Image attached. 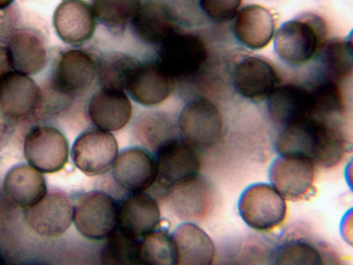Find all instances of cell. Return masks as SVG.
Here are the masks:
<instances>
[{"label": "cell", "mask_w": 353, "mask_h": 265, "mask_svg": "<svg viewBox=\"0 0 353 265\" xmlns=\"http://www.w3.org/2000/svg\"><path fill=\"white\" fill-rule=\"evenodd\" d=\"M347 144L344 134L328 118L310 117L283 126L275 148L281 155L305 158L327 168L342 160Z\"/></svg>", "instance_id": "1"}, {"label": "cell", "mask_w": 353, "mask_h": 265, "mask_svg": "<svg viewBox=\"0 0 353 265\" xmlns=\"http://www.w3.org/2000/svg\"><path fill=\"white\" fill-rule=\"evenodd\" d=\"M325 25L317 15L309 14L290 19L279 28L274 49L285 63L297 66L317 55L323 44Z\"/></svg>", "instance_id": "2"}, {"label": "cell", "mask_w": 353, "mask_h": 265, "mask_svg": "<svg viewBox=\"0 0 353 265\" xmlns=\"http://www.w3.org/2000/svg\"><path fill=\"white\" fill-rule=\"evenodd\" d=\"M238 211L249 227L266 231L284 221L287 205L285 199L272 184L255 183L248 186L241 194Z\"/></svg>", "instance_id": "3"}, {"label": "cell", "mask_w": 353, "mask_h": 265, "mask_svg": "<svg viewBox=\"0 0 353 265\" xmlns=\"http://www.w3.org/2000/svg\"><path fill=\"white\" fill-rule=\"evenodd\" d=\"M73 222L84 237L105 239L117 227L118 204L103 191H88L73 205Z\"/></svg>", "instance_id": "4"}, {"label": "cell", "mask_w": 353, "mask_h": 265, "mask_svg": "<svg viewBox=\"0 0 353 265\" xmlns=\"http://www.w3.org/2000/svg\"><path fill=\"white\" fill-rule=\"evenodd\" d=\"M118 155L119 147L114 136L97 128L81 132L71 149L74 164L88 176L100 175L110 171Z\"/></svg>", "instance_id": "5"}, {"label": "cell", "mask_w": 353, "mask_h": 265, "mask_svg": "<svg viewBox=\"0 0 353 265\" xmlns=\"http://www.w3.org/2000/svg\"><path fill=\"white\" fill-rule=\"evenodd\" d=\"M24 156L29 165L43 173H54L63 168L68 161L70 148L65 136L57 128L37 126L27 134Z\"/></svg>", "instance_id": "6"}, {"label": "cell", "mask_w": 353, "mask_h": 265, "mask_svg": "<svg viewBox=\"0 0 353 265\" xmlns=\"http://www.w3.org/2000/svg\"><path fill=\"white\" fill-rule=\"evenodd\" d=\"M178 126L182 139L196 148H205L219 141L223 126L216 106L207 99L199 98L183 108Z\"/></svg>", "instance_id": "7"}, {"label": "cell", "mask_w": 353, "mask_h": 265, "mask_svg": "<svg viewBox=\"0 0 353 265\" xmlns=\"http://www.w3.org/2000/svg\"><path fill=\"white\" fill-rule=\"evenodd\" d=\"M157 181L170 186L199 175L201 157L196 148L183 139L170 137L155 150Z\"/></svg>", "instance_id": "8"}, {"label": "cell", "mask_w": 353, "mask_h": 265, "mask_svg": "<svg viewBox=\"0 0 353 265\" xmlns=\"http://www.w3.org/2000/svg\"><path fill=\"white\" fill-rule=\"evenodd\" d=\"M97 68L94 59L87 52L68 50L60 55L57 62L51 77L52 89L68 104L92 84Z\"/></svg>", "instance_id": "9"}, {"label": "cell", "mask_w": 353, "mask_h": 265, "mask_svg": "<svg viewBox=\"0 0 353 265\" xmlns=\"http://www.w3.org/2000/svg\"><path fill=\"white\" fill-rule=\"evenodd\" d=\"M208 58L205 43L199 36L175 33L160 45L159 61L174 78H184L196 73Z\"/></svg>", "instance_id": "10"}, {"label": "cell", "mask_w": 353, "mask_h": 265, "mask_svg": "<svg viewBox=\"0 0 353 265\" xmlns=\"http://www.w3.org/2000/svg\"><path fill=\"white\" fill-rule=\"evenodd\" d=\"M314 166L305 158L279 155L270 164L269 179L285 199L303 200L314 193Z\"/></svg>", "instance_id": "11"}, {"label": "cell", "mask_w": 353, "mask_h": 265, "mask_svg": "<svg viewBox=\"0 0 353 265\" xmlns=\"http://www.w3.org/2000/svg\"><path fill=\"white\" fill-rule=\"evenodd\" d=\"M23 215L27 224L38 235L57 237L73 222V204L65 193L53 189L35 205L25 208Z\"/></svg>", "instance_id": "12"}, {"label": "cell", "mask_w": 353, "mask_h": 265, "mask_svg": "<svg viewBox=\"0 0 353 265\" xmlns=\"http://www.w3.org/2000/svg\"><path fill=\"white\" fill-rule=\"evenodd\" d=\"M43 97L35 81L12 70L0 79V115L6 119H26L41 110Z\"/></svg>", "instance_id": "13"}, {"label": "cell", "mask_w": 353, "mask_h": 265, "mask_svg": "<svg viewBox=\"0 0 353 265\" xmlns=\"http://www.w3.org/2000/svg\"><path fill=\"white\" fill-rule=\"evenodd\" d=\"M112 175L117 184L128 192H145L158 179L155 157L141 147L125 148L119 153Z\"/></svg>", "instance_id": "14"}, {"label": "cell", "mask_w": 353, "mask_h": 265, "mask_svg": "<svg viewBox=\"0 0 353 265\" xmlns=\"http://www.w3.org/2000/svg\"><path fill=\"white\" fill-rule=\"evenodd\" d=\"M174 79L159 61L139 63L126 87L130 97L145 106L165 101L174 89Z\"/></svg>", "instance_id": "15"}, {"label": "cell", "mask_w": 353, "mask_h": 265, "mask_svg": "<svg viewBox=\"0 0 353 265\" xmlns=\"http://www.w3.org/2000/svg\"><path fill=\"white\" fill-rule=\"evenodd\" d=\"M232 81L240 95L250 100L259 101L267 98L278 86L279 77L270 61L260 57L250 56L236 64Z\"/></svg>", "instance_id": "16"}, {"label": "cell", "mask_w": 353, "mask_h": 265, "mask_svg": "<svg viewBox=\"0 0 353 265\" xmlns=\"http://www.w3.org/2000/svg\"><path fill=\"white\" fill-rule=\"evenodd\" d=\"M53 25L64 43L80 45L94 35L97 17L92 7L83 0H63L54 10Z\"/></svg>", "instance_id": "17"}, {"label": "cell", "mask_w": 353, "mask_h": 265, "mask_svg": "<svg viewBox=\"0 0 353 265\" xmlns=\"http://www.w3.org/2000/svg\"><path fill=\"white\" fill-rule=\"evenodd\" d=\"M88 114L96 128L108 132L117 131L130 121L132 106L123 90L101 88L90 98Z\"/></svg>", "instance_id": "18"}, {"label": "cell", "mask_w": 353, "mask_h": 265, "mask_svg": "<svg viewBox=\"0 0 353 265\" xmlns=\"http://www.w3.org/2000/svg\"><path fill=\"white\" fill-rule=\"evenodd\" d=\"M131 21L137 36L149 43L161 45L177 32L174 12L161 0L141 3Z\"/></svg>", "instance_id": "19"}, {"label": "cell", "mask_w": 353, "mask_h": 265, "mask_svg": "<svg viewBox=\"0 0 353 265\" xmlns=\"http://www.w3.org/2000/svg\"><path fill=\"white\" fill-rule=\"evenodd\" d=\"M160 222L159 205L145 192L130 193L118 204L117 227L138 238L158 228Z\"/></svg>", "instance_id": "20"}, {"label": "cell", "mask_w": 353, "mask_h": 265, "mask_svg": "<svg viewBox=\"0 0 353 265\" xmlns=\"http://www.w3.org/2000/svg\"><path fill=\"white\" fill-rule=\"evenodd\" d=\"M275 32V21L266 8L249 4L239 9L233 23L235 38L252 50H261L271 41Z\"/></svg>", "instance_id": "21"}, {"label": "cell", "mask_w": 353, "mask_h": 265, "mask_svg": "<svg viewBox=\"0 0 353 265\" xmlns=\"http://www.w3.org/2000/svg\"><path fill=\"white\" fill-rule=\"evenodd\" d=\"M272 121L282 126L315 117L310 89L296 84L278 85L267 97Z\"/></svg>", "instance_id": "22"}, {"label": "cell", "mask_w": 353, "mask_h": 265, "mask_svg": "<svg viewBox=\"0 0 353 265\" xmlns=\"http://www.w3.org/2000/svg\"><path fill=\"white\" fill-rule=\"evenodd\" d=\"M174 264L209 265L214 260L215 247L210 236L196 224H179L170 234Z\"/></svg>", "instance_id": "23"}, {"label": "cell", "mask_w": 353, "mask_h": 265, "mask_svg": "<svg viewBox=\"0 0 353 265\" xmlns=\"http://www.w3.org/2000/svg\"><path fill=\"white\" fill-rule=\"evenodd\" d=\"M6 46L14 71L34 75L47 63L48 53L43 37L32 28H19Z\"/></svg>", "instance_id": "24"}, {"label": "cell", "mask_w": 353, "mask_h": 265, "mask_svg": "<svg viewBox=\"0 0 353 265\" xmlns=\"http://www.w3.org/2000/svg\"><path fill=\"white\" fill-rule=\"evenodd\" d=\"M168 188V197L179 216L188 221H199L209 215L213 192L209 183L199 175Z\"/></svg>", "instance_id": "25"}, {"label": "cell", "mask_w": 353, "mask_h": 265, "mask_svg": "<svg viewBox=\"0 0 353 265\" xmlns=\"http://www.w3.org/2000/svg\"><path fill=\"white\" fill-rule=\"evenodd\" d=\"M6 195L17 206L27 208L38 203L48 192L41 173L30 165L12 167L3 181Z\"/></svg>", "instance_id": "26"}, {"label": "cell", "mask_w": 353, "mask_h": 265, "mask_svg": "<svg viewBox=\"0 0 353 265\" xmlns=\"http://www.w3.org/2000/svg\"><path fill=\"white\" fill-rule=\"evenodd\" d=\"M317 55L323 79L337 83L347 79L353 70L352 36L323 43Z\"/></svg>", "instance_id": "27"}, {"label": "cell", "mask_w": 353, "mask_h": 265, "mask_svg": "<svg viewBox=\"0 0 353 265\" xmlns=\"http://www.w3.org/2000/svg\"><path fill=\"white\" fill-rule=\"evenodd\" d=\"M140 239L117 227L105 239V244L100 253L101 263L114 265L140 264Z\"/></svg>", "instance_id": "28"}, {"label": "cell", "mask_w": 353, "mask_h": 265, "mask_svg": "<svg viewBox=\"0 0 353 265\" xmlns=\"http://www.w3.org/2000/svg\"><path fill=\"white\" fill-rule=\"evenodd\" d=\"M139 63L132 57L121 52H112L105 56L99 67L102 88L125 90Z\"/></svg>", "instance_id": "29"}, {"label": "cell", "mask_w": 353, "mask_h": 265, "mask_svg": "<svg viewBox=\"0 0 353 265\" xmlns=\"http://www.w3.org/2000/svg\"><path fill=\"white\" fill-rule=\"evenodd\" d=\"M140 0H92L97 19L113 32H122L132 21Z\"/></svg>", "instance_id": "30"}, {"label": "cell", "mask_w": 353, "mask_h": 265, "mask_svg": "<svg viewBox=\"0 0 353 265\" xmlns=\"http://www.w3.org/2000/svg\"><path fill=\"white\" fill-rule=\"evenodd\" d=\"M139 257L140 264H174L170 234L157 228L142 237L139 240Z\"/></svg>", "instance_id": "31"}, {"label": "cell", "mask_w": 353, "mask_h": 265, "mask_svg": "<svg viewBox=\"0 0 353 265\" xmlns=\"http://www.w3.org/2000/svg\"><path fill=\"white\" fill-rule=\"evenodd\" d=\"M309 89L316 117L328 118L343 110V95L337 82L323 78Z\"/></svg>", "instance_id": "32"}, {"label": "cell", "mask_w": 353, "mask_h": 265, "mask_svg": "<svg viewBox=\"0 0 353 265\" xmlns=\"http://www.w3.org/2000/svg\"><path fill=\"white\" fill-rule=\"evenodd\" d=\"M277 264H321L323 258L313 244L302 239H295L279 247L274 257Z\"/></svg>", "instance_id": "33"}, {"label": "cell", "mask_w": 353, "mask_h": 265, "mask_svg": "<svg viewBox=\"0 0 353 265\" xmlns=\"http://www.w3.org/2000/svg\"><path fill=\"white\" fill-rule=\"evenodd\" d=\"M199 3L206 17L213 21L223 23L234 18L242 0H199Z\"/></svg>", "instance_id": "34"}, {"label": "cell", "mask_w": 353, "mask_h": 265, "mask_svg": "<svg viewBox=\"0 0 353 265\" xmlns=\"http://www.w3.org/2000/svg\"><path fill=\"white\" fill-rule=\"evenodd\" d=\"M20 12L17 3L0 9V43L6 44L8 39L19 28Z\"/></svg>", "instance_id": "35"}, {"label": "cell", "mask_w": 353, "mask_h": 265, "mask_svg": "<svg viewBox=\"0 0 353 265\" xmlns=\"http://www.w3.org/2000/svg\"><path fill=\"white\" fill-rule=\"evenodd\" d=\"M13 70L6 46L0 43V79Z\"/></svg>", "instance_id": "36"}, {"label": "cell", "mask_w": 353, "mask_h": 265, "mask_svg": "<svg viewBox=\"0 0 353 265\" xmlns=\"http://www.w3.org/2000/svg\"><path fill=\"white\" fill-rule=\"evenodd\" d=\"M14 0H0V9L5 8L12 3H13Z\"/></svg>", "instance_id": "37"}, {"label": "cell", "mask_w": 353, "mask_h": 265, "mask_svg": "<svg viewBox=\"0 0 353 265\" xmlns=\"http://www.w3.org/2000/svg\"><path fill=\"white\" fill-rule=\"evenodd\" d=\"M5 264V260H4V258L2 256L1 254H0V265L1 264Z\"/></svg>", "instance_id": "38"}]
</instances>
